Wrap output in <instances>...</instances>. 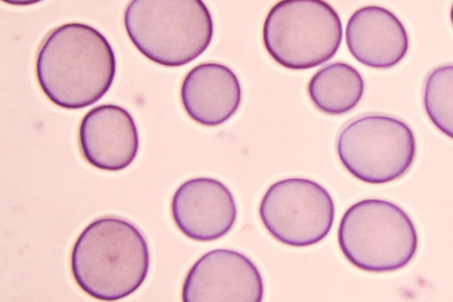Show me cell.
I'll return each mask as SVG.
<instances>
[{"label": "cell", "instance_id": "cell-8", "mask_svg": "<svg viewBox=\"0 0 453 302\" xmlns=\"http://www.w3.org/2000/svg\"><path fill=\"white\" fill-rule=\"evenodd\" d=\"M264 284L257 266L242 253L215 249L188 270L182 286L184 302H260Z\"/></svg>", "mask_w": 453, "mask_h": 302}, {"label": "cell", "instance_id": "cell-15", "mask_svg": "<svg viewBox=\"0 0 453 302\" xmlns=\"http://www.w3.org/2000/svg\"><path fill=\"white\" fill-rule=\"evenodd\" d=\"M2 1L5 4H12V5L26 6V5L35 4L42 0H2Z\"/></svg>", "mask_w": 453, "mask_h": 302}, {"label": "cell", "instance_id": "cell-11", "mask_svg": "<svg viewBox=\"0 0 453 302\" xmlns=\"http://www.w3.org/2000/svg\"><path fill=\"white\" fill-rule=\"evenodd\" d=\"M349 51L364 66L388 69L399 64L409 50L408 33L387 8L366 5L356 10L345 28Z\"/></svg>", "mask_w": 453, "mask_h": 302}, {"label": "cell", "instance_id": "cell-14", "mask_svg": "<svg viewBox=\"0 0 453 302\" xmlns=\"http://www.w3.org/2000/svg\"><path fill=\"white\" fill-rule=\"evenodd\" d=\"M423 105L434 127L453 139V64L438 66L428 73Z\"/></svg>", "mask_w": 453, "mask_h": 302}, {"label": "cell", "instance_id": "cell-2", "mask_svg": "<svg viewBox=\"0 0 453 302\" xmlns=\"http://www.w3.org/2000/svg\"><path fill=\"white\" fill-rule=\"evenodd\" d=\"M150 267V252L141 230L115 216L98 218L80 234L71 253L78 286L99 300L113 301L134 292Z\"/></svg>", "mask_w": 453, "mask_h": 302}, {"label": "cell", "instance_id": "cell-13", "mask_svg": "<svg viewBox=\"0 0 453 302\" xmlns=\"http://www.w3.org/2000/svg\"><path fill=\"white\" fill-rule=\"evenodd\" d=\"M365 91L361 74L351 65L337 61L318 70L307 85L309 98L320 112L342 115L354 109Z\"/></svg>", "mask_w": 453, "mask_h": 302}, {"label": "cell", "instance_id": "cell-9", "mask_svg": "<svg viewBox=\"0 0 453 302\" xmlns=\"http://www.w3.org/2000/svg\"><path fill=\"white\" fill-rule=\"evenodd\" d=\"M176 227L199 242L217 240L234 227L237 208L233 194L219 180L196 177L181 183L171 201Z\"/></svg>", "mask_w": 453, "mask_h": 302}, {"label": "cell", "instance_id": "cell-5", "mask_svg": "<svg viewBox=\"0 0 453 302\" xmlns=\"http://www.w3.org/2000/svg\"><path fill=\"white\" fill-rule=\"evenodd\" d=\"M263 43L280 66L310 69L330 60L342 40V24L325 0H280L268 11Z\"/></svg>", "mask_w": 453, "mask_h": 302}, {"label": "cell", "instance_id": "cell-10", "mask_svg": "<svg viewBox=\"0 0 453 302\" xmlns=\"http://www.w3.org/2000/svg\"><path fill=\"white\" fill-rule=\"evenodd\" d=\"M78 138L84 159L105 171L125 169L139 150L134 120L125 108L112 104L89 110L80 123Z\"/></svg>", "mask_w": 453, "mask_h": 302}, {"label": "cell", "instance_id": "cell-7", "mask_svg": "<svg viewBox=\"0 0 453 302\" xmlns=\"http://www.w3.org/2000/svg\"><path fill=\"white\" fill-rule=\"evenodd\" d=\"M258 213L274 239L289 246L305 247L328 235L334 220V204L328 191L318 182L292 177L280 180L267 189Z\"/></svg>", "mask_w": 453, "mask_h": 302}, {"label": "cell", "instance_id": "cell-1", "mask_svg": "<svg viewBox=\"0 0 453 302\" xmlns=\"http://www.w3.org/2000/svg\"><path fill=\"white\" fill-rule=\"evenodd\" d=\"M116 73L113 49L95 27L79 22L54 28L42 43L35 74L44 95L65 109H81L99 101Z\"/></svg>", "mask_w": 453, "mask_h": 302}, {"label": "cell", "instance_id": "cell-4", "mask_svg": "<svg viewBox=\"0 0 453 302\" xmlns=\"http://www.w3.org/2000/svg\"><path fill=\"white\" fill-rule=\"evenodd\" d=\"M337 239L350 264L372 273L403 268L418 246L411 217L397 205L380 198L363 199L350 205L340 221Z\"/></svg>", "mask_w": 453, "mask_h": 302}, {"label": "cell", "instance_id": "cell-12", "mask_svg": "<svg viewBox=\"0 0 453 302\" xmlns=\"http://www.w3.org/2000/svg\"><path fill=\"white\" fill-rule=\"evenodd\" d=\"M180 96L182 107L192 120L216 127L239 109L242 88L231 68L220 63L204 62L187 73Z\"/></svg>", "mask_w": 453, "mask_h": 302}, {"label": "cell", "instance_id": "cell-3", "mask_svg": "<svg viewBox=\"0 0 453 302\" xmlns=\"http://www.w3.org/2000/svg\"><path fill=\"white\" fill-rule=\"evenodd\" d=\"M124 26L134 46L164 66L190 63L209 47L214 32L203 0H130Z\"/></svg>", "mask_w": 453, "mask_h": 302}, {"label": "cell", "instance_id": "cell-6", "mask_svg": "<svg viewBox=\"0 0 453 302\" xmlns=\"http://www.w3.org/2000/svg\"><path fill=\"white\" fill-rule=\"evenodd\" d=\"M336 150L341 163L354 177L369 184H384L410 170L417 144L413 131L403 120L366 114L341 130Z\"/></svg>", "mask_w": 453, "mask_h": 302}, {"label": "cell", "instance_id": "cell-16", "mask_svg": "<svg viewBox=\"0 0 453 302\" xmlns=\"http://www.w3.org/2000/svg\"><path fill=\"white\" fill-rule=\"evenodd\" d=\"M450 20H451V23H452V26H453V3H452V5H451V8H450Z\"/></svg>", "mask_w": 453, "mask_h": 302}]
</instances>
